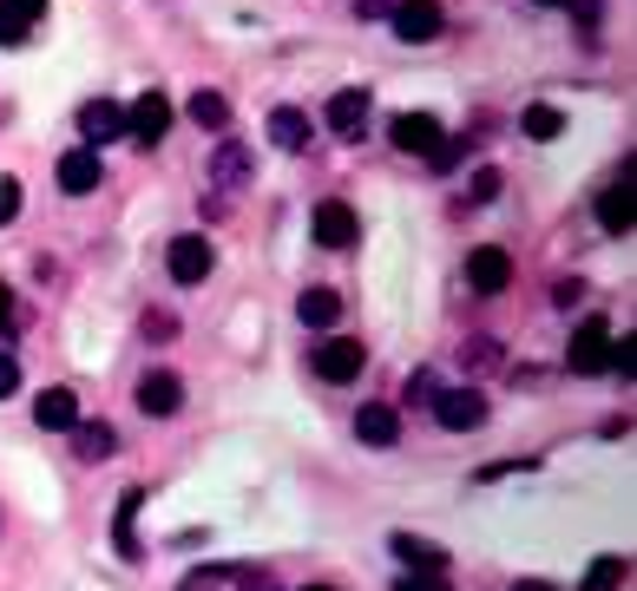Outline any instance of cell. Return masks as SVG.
Instances as JSON below:
<instances>
[{
    "instance_id": "obj_1",
    "label": "cell",
    "mask_w": 637,
    "mask_h": 591,
    "mask_svg": "<svg viewBox=\"0 0 637 591\" xmlns=\"http://www.w3.org/2000/svg\"><path fill=\"white\" fill-rule=\"evenodd\" d=\"M566 362H572V375H605V368H612V322H605V316H585V322L572 329Z\"/></svg>"
},
{
    "instance_id": "obj_2",
    "label": "cell",
    "mask_w": 637,
    "mask_h": 591,
    "mask_svg": "<svg viewBox=\"0 0 637 591\" xmlns=\"http://www.w3.org/2000/svg\"><path fill=\"white\" fill-rule=\"evenodd\" d=\"M164 263H171V283H204V276L217 270V250H211V237H197V230H184V237H171V250H164Z\"/></svg>"
},
{
    "instance_id": "obj_3",
    "label": "cell",
    "mask_w": 637,
    "mask_h": 591,
    "mask_svg": "<svg viewBox=\"0 0 637 591\" xmlns=\"http://www.w3.org/2000/svg\"><path fill=\"white\" fill-rule=\"evenodd\" d=\"M362 368H368L362 336H322V349H316V375L322 382H355Z\"/></svg>"
},
{
    "instance_id": "obj_4",
    "label": "cell",
    "mask_w": 637,
    "mask_h": 591,
    "mask_svg": "<svg viewBox=\"0 0 637 591\" xmlns=\"http://www.w3.org/2000/svg\"><path fill=\"white\" fill-rule=\"evenodd\" d=\"M434 414L447 434H474L487 421V395L480 388H434Z\"/></svg>"
},
{
    "instance_id": "obj_5",
    "label": "cell",
    "mask_w": 637,
    "mask_h": 591,
    "mask_svg": "<svg viewBox=\"0 0 637 591\" xmlns=\"http://www.w3.org/2000/svg\"><path fill=\"white\" fill-rule=\"evenodd\" d=\"M507 283H513V257H507L500 243L467 250V289H474V296H500Z\"/></svg>"
},
{
    "instance_id": "obj_6",
    "label": "cell",
    "mask_w": 637,
    "mask_h": 591,
    "mask_svg": "<svg viewBox=\"0 0 637 591\" xmlns=\"http://www.w3.org/2000/svg\"><path fill=\"white\" fill-rule=\"evenodd\" d=\"M388 13H395V33H401L408 46H428V39H441V26H447L441 0H395Z\"/></svg>"
},
{
    "instance_id": "obj_7",
    "label": "cell",
    "mask_w": 637,
    "mask_h": 591,
    "mask_svg": "<svg viewBox=\"0 0 637 591\" xmlns=\"http://www.w3.org/2000/svg\"><path fill=\"white\" fill-rule=\"evenodd\" d=\"M164 132H171V99H164V92H145V99H132V112H125V138H138V145L151 151Z\"/></svg>"
},
{
    "instance_id": "obj_8",
    "label": "cell",
    "mask_w": 637,
    "mask_h": 591,
    "mask_svg": "<svg viewBox=\"0 0 637 591\" xmlns=\"http://www.w3.org/2000/svg\"><path fill=\"white\" fill-rule=\"evenodd\" d=\"M388 138H395V151H408V158H428V151L447 138V125H441L434 112H401V118L388 125Z\"/></svg>"
},
{
    "instance_id": "obj_9",
    "label": "cell",
    "mask_w": 637,
    "mask_h": 591,
    "mask_svg": "<svg viewBox=\"0 0 637 591\" xmlns=\"http://www.w3.org/2000/svg\"><path fill=\"white\" fill-rule=\"evenodd\" d=\"M632 224H637L632 178H612V184L599 191V230H605V237H632Z\"/></svg>"
},
{
    "instance_id": "obj_10",
    "label": "cell",
    "mask_w": 637,
    "mask_h": 591,
    "mask_svg": "<svg viewBox=\"0 0 637 591\" xmlns=\"http://www.w3.org/2000/svg\"><path fill=\"white\" fill-rule=\"evenodd\" d=\"M322 125H329L335 138H362V132H368V92H362V86H342V92L329 99Z\"/></svg>"
},
{
    "instance_id": "obj_11",
    "label": "cell",
    "mask_w": 637,
    "mask_h": 591,
    "mask_svg": "<svg viewBox=\"0 0 637 591\" xmlns=\"http://www.w3.org/2000/svg\"><path fill=\"white\" fill-rule=\"evenodd\" d=\"M99 178H105L99 145H79V151H66V158H59V191H66V197H92V191H99Z\"/></svg>"
},
{
    "instance_id": "obj_12",
    "label": "cell",
    "mask_w": 637,
    "mask_h": 591,
    "mask_svg": "<svg viewBox=\"0 0 637 591\" xmlns=\"http://www.w3.org/2000/svg\"><path fill=\"white\" fill-rule=\"evenodd\" d=\"M362 237V217L342 204V197H329V204H316V243L322 250H349Z\"/></svg>"
},
{
    "instance_id": "obj_13",
    "label": "cell",
    "mask_w": 637,
    "mask_h": 591,
    "mask_svg": "<svg viewBox=\"0 0 637 591\" xmlns=\"http://www.w3.org/2000/svg\"><path fill=\"white\" fill-rule=\"evenodd\" d=\"M138 408H145L151 421H164V414H178V408H184V382H178L171 368H151V375L138 382Z\"/></svg>"
},
{
    "instance_id": "obj_14",
    "label": "cell",
    "mask_w": 637,
    "mask_h": 591,
    "mask_svg": "<svg viewBox=\"0 0 637 591\" xmlns=\"http://www.w3.org/2000/svg\"><path fill=\"white\" fill-rule=\"evenodd\" d=\"M79 138H86V145H112V138H125V112H118L112 99H86V105H79Z\"/></svg>"
},
{
    "instance_id": "obj_15",
    "label": "cell",
    "mask_w": 637,
    "mask_h": 591,
    "mask_svg": "<svg viewBox=\"0 0 637 591\" xmlns=\"http://www.w3.org/2000/svg\"><path fill=\"white\" fill-rule=\"evenodd\" d=\"M355 441H362V447H395V441H401V414L382 408V401H362V414H355Z\"/></svg>"
},
{
    "instance_id": "obj_16",
    "label": "cell",
    "mask_w": 637,
    "mask_h": 591,
    "mask_svg": "<svg viewBox=\"0 0 637 591\" xmlns=\"http://www.w3.org/2000/svg\"><path fill=\"white\" fill-rule=\"evenodd\" d=\"M138 507H145V487H125L118 493V513H112V546H118V559H138L145 546H138Z\"/></svg>"
},
{
    "instance_id": "obj_17",
    "label": "cell",
    "mask_w": 637,
    "mask_h": 591,
    "mask_svg": "<svg viewBox=\"0 0 637 591\" xmlns=\"http://www.w3.org/2000/svg\"><path fill=\"white\" fill-rule=\"evenodd\" d=\"M270 145L276 151H309V112L303 105H276L270 112Z\"/></svg>"
},
{
    "instance_id": "obj_18",
    "label": "cell",
    "mask_w": 637,
    "mask_h": 591,
    "mask_svg": "<svg viewBox=\"0 0 637 591\" xmlns=\"http://www.w3.org/2000/svg\"><path fill=\"white\" fill-rule=\"evenodd\" d=\"M296 322H303V329H335V322H342V296L322 289V283L303 289V296H296Z\"/></svg>"
},
{
    "instance_id": "obj_19",
    "label": "cell",
    "mask_w": 637,
    "mask_h": 591,
    "mask_svg": "<svg viewBox=\"0 0 637 591\" xmlns=\"http://www.w3.org/2000/svg\"><path fill=\"white\" fill-rule=\"evenodd\" d=\"M33 421H39L46 434H66V428L79 421V401H72V388H46V395L33 401Z\"/></svg>"
},
{
    "instance_id": "obj_20",
    "label": "cell",
    "mask_w": 637,
    "mask_h": 591,
    "mask_svg": "<svg viewBox=\"0 0 637 591\" xmlns=\"http://www.w3.org/2000/svg\"><path fill=\"white\" fill-rule=\"evenodd\" d=\"M66 434H72V454H79V461H112V454H118V434H112L105 421H72Z\"/></svg>"
},
{
    "instance_id": "obj_21",
    "label": "cell",
    "mask_w": 637,
    "mask_h": 591,
    "mask_svg": "<svg viewBox=\"0 0 637 591\" xmlns=\"http://www.w3.org/2000/svg\"><path fill=\"white\" fill-rule=\"evenodd\" d=\"M388 546H395V559H401L408 572H441V566H447V553H441L434 539H414V533H395Z\"/></svg>"
},
{
    "instance_id": "obj_22",
    "label": "cell",
    "mask_w": 637,
    "mask_h": 591,
    "mask_svg": "<svg viewBox=\"0 0 637 591\" xmlns=\"http://www.w3.org/2000/svg\"><path fill=\"white\" fill-rule=\"evenodd\" d=\"M184 112H191V125H204V132H224V125H230V99H224V92H191Z\"/></svg>"
},
{
    "instance_id": "obj_23",
    "label": "cell",
    "mask_w": 637,
    "mask_h": 591,
    "mask_svg": "<svg viewBox=\"0 0 637 591\" xmlns=\"http://www.w3.org/2000/svg\"><path fill=\"white\" fill-rule=\"evenodd\" d=\"M520 125H526V138H539V145H546V138H559V132H566V112L539 99V105H526V112H520Z\"/></svg>"
},
{
    "instance_id": "obj_24",
    "label": "cell",
    "mask_w": 637,
    "mask_h": 591,
    "mask_svg": "<svg viewBox=\"0 0 637 591\" xmlns=\"http://www.w3.org/2000/svg\"><path fill=\"white\" fill-rule=\"evenodd\" d=\"M625 572H632V566H625L618 553H599V559L585 566V586H579V591H618V586H625Z\"/></svg>"
},
{
    "instance_id": "obj_25",
    "label": "cell",
    "mask_w": 637,
    "mask_h": 591,
    "mask_svg": "<svg viewBox=\"0 0 637 591\" xmlns=\"http://www.w3.org/2000/svg\"><path fill=\"white\" fill-rule=\"evenodd\" d=\"M211 178H217L224 191H230V184H243V178H250V151H243V145H224V151H217V164H211Z\"/></svg>"
},
{
    "instance_id": "obj_26",
    "label": "cell",
    "mask_w": 637,
    "mask_h": 591,
    "mask_svg": "<svg viewBox=\"0 0 637 591\" xmlns=\"http://www.w3.org/2000/svg\"><path fill=\"white\" fill-rule=\"evenodd\" d=\"M605 375H618L625 388H632V375H637V336H612V368Z\"/></svg>"
},
{
    "instance_id": "obj_27",
    "label": "cell",
    "mask_w": 637,
    "mask_h": 591,
    "mask_svg": "<svg viewBox=\"0 0 637 591\" xmlns=\"http://www.w3.org/2000/svg\"><path fill=\"white\" fill-rule=\"evenodd\" d=\"M145 342H178V316L171 309H145Z\"/></svg>"
},
{
    "instance_id": "obj_28",
    "label": "cell",
    "mask_w": 637,
    "mask_h": 591,
    "mask_svg": "<svg viewBox=\"0 0 637 591\" xmlns=\"http://www.w3.org/2000/svg\"><path fill=\"white\" fill-rule=\"evenodd\" d=\"M20 39H26V20H20L7 0H0V46H20Z\"/></svg>"
},
{
    "instance_id": "obj_29",
    "label": "cell",
    "mask_w": 637,
    "mask_h": 591,
    "mask_svg": "<svg viewBox=\"0 0 637 591\" xmlns=\"http://www.w3.org/2000/svg\"><path fill=\"white\" fill-rule=\"evenodd\" d=\"M20 211V178H0V224H13Z\"/></svg>"
},
{
    "instance_id": "obj_30",
    "label": "cell",
    "mask_w": 637,
    "mask_h": 591,
    "mask_svg": "<svg viewBox=\"0 0 637 591\" xmlns=\"http://www.w3.org/2000/svg\"><path fill=\"white\" fill-rule=\"evenodd\" d=\"M13 395H20V362L0 355V401H13Z\"/></svg>"
},
{
    "instance_id": "obj_31",
    "label": "cell",
    "mask_w": 637,
    "mask_h": 591,
    "mask_svg": "<svg viewBox=\"0 0 637 591\" xmlns=\"http://www.w3.org/2000/svg\"><path fill=\"white\" fill-rule=\"evenodd\" d=\"M395 591H447V579H441V572H408Z\"/></svg>"
},
{
    "instance_id": "obj_32",
    "label": "cell",
    "mask_w": 637,
    "mask_h": 591,
    "mask_svg": "<svg viewBox=\"0 0 637 591\" xmlns=\"http://www.w3.org/2000/svg\"><path fill=\"white\" fill-rule=\"evenodd\" d=\"M474 197H480V204L500 197V171H474Z\"/></svg>"
},
{
    "instance_id": "obj_33",
    "label": "cell",
    "mask_w": 637,
    "mask_h": 591,
    "mask_svg": "<svg viewBox=\"0 0 637 591\" xmlns=\"http://www.w3.org/2000/svg\"><path fill=\"white\" fill-rule=\"evenodd\" d=\"M579 296H585V283H579V276H566V283H559V289H553V303H559V309H572V303H579Z\"/></svg>"
},
{
    "instance_id": "obj_34",
    "label": "cell",
    "mask_w": 637,
    "mask_h": 591,
    "mask_svg": "<svg viewBox=\"0 0 637 591\" xmlns=\"http://www.w3.org/2000/svg\"><path fill=\"white\" fill-rule=\"evenodd\" d=\"M408 401H434V375H428V368L408 375Z\"/></svg>"
},
{
    "instance_id": "obj_35",
    "label": "cell",
    "mask_w": 637,
    "mask_h": 591,
    "mask_svg": "<svg viewBox=\"0 0 637 591\" xmlns=\"http://www.w3.org/2000/svg\"><path fill=\"white\" fill-rule=\"evenodd\" d=\"M7 7H13V13H20L26 26H33V20H46V0H7Z\"/></svg>"
},
{
    "instance_id": "obj_36",
    "label": "cell",
    "mask_w": 637,
    "mask_h": 591,
    "mask_svg": "<svg viewBox=\"0 0 637 591\" xmlns=\"http://www.w3.org/2000/svg\"><path fill=\"white\" fill-rule=\"evenodd\" d=\"M7 316H13V289L0 283V322H7Z\"/></svg>"
},
{
    "instance_id": "obj_37",
    "label": "cell",
    "mask_w": 637,
    "mask_h": 591,
    "mask_svg": "<svg viewBox=\"0 0 637 591\" xmlns=\"http://www.w3.org/2000/svg\"><path fill=\"white\" fill-rule=\"evenodd\" d=\"M513 591H559V586H546V579H520Z\"/></svg>"
},
{
    "instance_id": "obj_38",
    "label": "cell",
    "mask_w": 637,
    "mask_h": 591,
    "mask_svg": "<svg viewBox=\"0 0 637 591\" xmlns=\"http://www.w3.org/2000/svg\"><path fill=\"white\" fill-rule=\"evenodd\" d=\"M382 7H388V0H355V13H382Z\"/></svg>"
},
{
    "instance_id": "obj_39",
    "label": "cell",
    "mask_w": 637,
    "mask_h": 591,
    "mask_svg": "<svg viewBox=\"0 0 637 591\" xmlns=\"http://www.w3.org/2000/svg\"><path fill=\"white\" fill-rule=\"evenodd\" d=\"M243 591H276V586H263V579H250V586H243Z\"/></svg>"
},
{
    "instance_id": "obj_40",
    "label": "cell",
    "mask_w": 637,
    "mask_h": 591,
    "mask_svg": "<svg viewBox=\"0 0 637 591\" xmlns=\"http://www.w3.org/2000/svg\"><path fill=\"white\" fill-rule=\"evenodd\" d=\"M303 591H335V586H303Z\"/></svg>"
},
{
    "instance_id": "obj_41",
    "label": "cell",
    "mask_w": 637,
    "mask_h": 591,
    "mask_svg": "<svg viewBox=\"0 0 637 591\" xmlns=\"http://www.w3.org/2000/svg\"><path fill=\"white\" fill-rule=\"evenodd\" d=\"M539 7H566V0H539Z\"/></svg>"
}]
</instances>
